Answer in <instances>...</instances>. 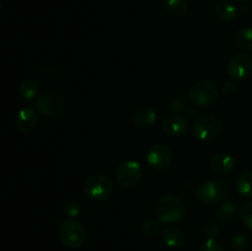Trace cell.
<instances>
[{
    "label": "cell",
    "mask_w": 252,
    "mask_h": 251,
    "mask_svg": "<svg viewBox=\"0 0 252 251\" xmlns=\"http://www.w3.org/2000/svg\"><path fill=\"white\" fill-rule=\"evenodd\" d=\"M187 97L185 94H179L177 96H175L174 100L170 102V111L172 113H176V115H180V113L185 112L187 110Z\"/></svg>",
    "instance_id": "603a6c76"
},
{
    "label": "cell",
    "mask_w": 252,
    "mask_h": 251,
    "mask_svg": "<svg viewBox=\"0 0 252 251\" xmlns=\"http://www.w3.org/2000/svg\"><path fill=\"white\" fill-rule=\"evenodd\" d=\"M162 132L167 135V137L176 138L182 137L185 133L189 129V122H187L186 117L181 115H174L167 116L162 122Z\"/></svg>",
    "instance_id": "8fae6325"
},
{
    "label": "cell",
    "mask_w": 252,
    "mask_h": 251,
    "mask_svg": "<svg viewBox=\"0 0 252 251\" xmlns=\"http://www.w3.org/2000/svg\"><path fill=\"white\" fill-rule=\"evenodd\" d=\"M142 167L138 161L127 160L118 165L116 170V181L122 188H133L142 180Z\"/></svg>",
    "instance_id": "52a82bcc"
},
{
    "label": "cell",
    "mask_w": 252,
    "mask_h": 251,
    "mask_svg": "<svg viewBox=\"0 0 252 251\" xmlns=\"http://www.w3.org/2000/svg\"><path fill=\"white\" fill-rule=\"evenodd\" d=\"M187 115V117L189 118H196L197 120V115H198V112L196 111V108H192V107H187V110L185 111ZM194 120V121H196Z\"/></svg>",
    "instance_id": "f546056e"
},
{
    "label": "cell",
    "mask_w": 252,
    "mask_h": 251,
    "mask_svg": "<svg viewBox=\"0 0 252 251\" xmlns=\"http://www.w3.org/2000/svg\"><path fill=\"white\" fill-rule=\"evenodd\" d=\"M164 6L167 14L175 19H181L189 12V4L186 0H166Z\"/></svg>",
    "instance_id": "ac0fdd59"
},
{
    "label": "cell",
    "mask_w": 252,
    "mask_h": 251,
    "mask_svg": "<svg viewBox=\"0 0 252 251\" xmlns=\"http://www.w3.org/2000/svg\"><path fill=\"white\" fill-rule=\"evenodd\" d=\"M145 159H147L148 165L157 171H164V170L169 169L174 161L171 150L164 144L152 145L148 149Z\"/></svg>",
    "instance_id": "9c48e42d"
},
{
    "label": "cell",
    "mask_w": 252,
    "mask_h": 251,
    "mask_svg": "<svg viewBox=\"0 0 252 251\" xmlns=\"http://www.w3.org/2000/svg\"><path fill=\"white\" fill-rule=\"evenodd\" d=\"M238 7L230 0H220L214 7V14L218 20L223 22H230L238 17Z\"/></svg>",
    "instance_id": "9a60e30c"
},
{
    "label": "cell",
    "mask_w": 252,
    "mask_h": 251,
    "mask_svg": "<svg viewBox=\"0 0 252 251\" xmlns=\"http://www.w3.org/2000/svg\"><path fill=\"white\" fill-rule=\"evenodd\" d=\"M64 213L70 218H76L81 213V206L75 199H69L64 204Z\"/></svg>",
    "instance_id": "d4e9b609"
},
{
    "label": "cell",
    "mask_w": 252,
    "mask_h": 251,
    "mask_svg": "<svg viewBox=\"0 0 252 251\" xmlns=\"http://www.w3.org/2000/svg\"><path fill=\"white\" fill-rule=\"evenodd\" d=\"M250 239L245 234H238L233 240V250L234 251H246L250 248Z\"/></svg>",
    "instance_id": "484cf974"
},
{
    "label": "cell",
    "mask_w": 252,
    "mask_h": 251,
    "mask_svg": "<svg viewBox=\"0 0 252 251\" xmlns=\"http://www.w3.org/2000/svg\"><path fill=\"white\" fill-rule=\"evenodd\" d=\"M236 214H238V207H236L235 202H224V203L219 204L217 207L216 212H214V218L218 223L221 224H229L235 219Z\"/></svg>",
    "instance_id": "2e32d148"
},
{
    "label": "cell",
    "mask_w": 252,
    "mask_h": 251,
    "mask_svg": "<svg viewBox=\"0 0 252 251\" xmlns=\"http://www.w3.org/2000/svg\"><path fill=\"white\" fill-rule=\"evenodd\" d=\"M221 130H223V123L214 116L198 117L192 126V132L194 137L201 140H206V142L218 138Z\"/></svg>",
    "instance_id": "8992f818"
},
{
    "label": "cell",
    "mask_w": 252,
    "mask_h": 251,
    "mask_svg": "<svg viewBox=\"0 0 252 251\" xmlns=\"http://www.w3.org/2000/svg\"><path fill=\"white\" fill-rule=\"evenodd\" d=\"M199 251H224V249L216 239H207L201 245Z\"/></svg>",
    "instance_id": "4316f807"
},
{
    "label": "cell",
    "mask_w": 252,
    "mask_h": 251,
    "mask_svg": "<svg viewBox=\"0 0 252 251\" xmlns=\"http://www.w3.org/2000/svg\"><path fill=\"white\" fill-rule=\"evenodd\" d=\"M251 10H252V7H251Z\"/></svg>",
    "instance_id": "836d02e7"
},
{
    "label": "cell",
    "mask_w": 252,
    "mask_h": 251,
    "mask_svg": "<svg viewBox=\"0 0 252 251\" xmlns=\"http://www.w3.org/2000/svg\"><path fill=\"white\" fill-rule=\"evenodd\" d=\"M113 192L112 181L102 174H94L84 182V193L94 202H102L110 198Z\"/></svg>",
    "instance_id": "277c9868"
},
{
    "label": "cell",
    "mask_w": 252,
    "mask_h": 251,
    "mask_svg": "<svg viewBox=\"0 0 252 251\" xmlns=\"http://www.w3.org/2000/svg\"><path fill=\"white\" fill-rule=\"evenodd\" d=\"M239 216L246 226L252 230V199L246 202L239 209Z\"/></svg>",
    "instance_id": "cb8c5ba5"
},
{
    "label": "cell",
    "mask_w": 252,
    "mask_h": 251,
    "mask_svg": "<svg viewBox=\"0 0 252 251\" xmlns=\"http://www.w3.org/2000/svg\"><path fill=\"white\" fill-rule=\"evenodd\" d=\"M34 106L42 116L53 118L61 116L64 112L65 100L56 93H47L37 98Z\"/></svg>",
    "instance_id": "ba28073f"
},
{
    "label": "cell",
    "mask_w": 252,
    "mask_h": 251,
    "mask_svg": "<svg viewBox=\"0 0 252 251\" xmlns=\"http://www.w3.org/2000/svg\"><path fill=\"white\" fill-rule=\"evenodd\" d=\"M158 122V112L152 107H143L135 113L134 126L138 129H150Z\"/></svg>",
    "instance_id": "5bb4252c"
},
{
    "label": "cell",
    "mask_w": 252,
    "mask_h": 251,
    "mask_svg": "<svg viewBox=\"0 0 252 251\" xmlns=\"http://www.w3.org/2000/svg\"><path fill=\"white\" fill-rule=\"evenodd\" d=\"M0 11H1V2H0Z\"/></svg>",
    "instance_id": "d6a6232c"
},
{
    "label": "cell",
    "mask_w": 252,
    "mask_h": 251,
    "mask_svg": "<svg viewBox=\"0 0 252 251\" xmlns=\"http://www.w3.org/2000/svg\"><path fill=\"white\" fill-rule=\"evenodd\" d=\"M248 5H243V6H241V11H243L244 12V14H246V12H248Z\"/></svg>",
    "instance_id": "4dcf8cb0"
},
{
    "label": "cell",
    "mask_w": 252,
    "mask_h": 251,
    "mask_svg": "<svg viewBox=\"0 0 252 251\" xmlns=\"http://www.w3.org/2000/svg\"><path fill=\"white\" fill-rule=\"evenodd\" d=\"M236 1H240V2H248V1H250V0H236Z\"/></svg>",
    "instance_id": "1f68e13d"
},
{
    "label": "cell",
    "mask_w": 252,
    "mask_h": 251,
    "mask_svg": "<svg viewBox=\"0 0 252 251\" xmlns=\"http://www.w3.org/2000/svg\"><path fill=\"white\" fill-rule=\"evenodd\" d=\"M19 93L25 100H33L39 93L38 84L32 79H26L19 86Z\"/></svg>",
    "instance_id": "44dd1931"
},
{
    "label": "cell",
    "mask_w": 252,
    "mask_h": 251,
    "mask_svg": "<svg viewBox=\"0 0 252 251\" xmlns=\"http://www.w3.org/2000/svg\"><path fill=\"white\" fill-rule=\"evenodd\" d=\"M230 192V186L226 181L220 179L209 180L197 187V197L207 206H213L223 202Z\"/></svg>",
    "instance_id": "7a4b0ae2"
},
{
    "label": "cell",
    "mask_w": 252,
    "mask_h": 251,
    "mask_svg": "<svg viewBox=\"0 0 252 251\" xmlns=\"http://www.w3.org/2000/svg\"><path fill=\"white\" fill-rule=\"evenodd\" d=\"M235 91H236V85L233 81V79H231V80L224 81V83L221 84V93H223L225 96H231Z\"/></svg>",
    "instance_id": "f1b7e54d"
},
{
    "label": "cell",
    "mask_w": 252,
    "mask_h": 251,
    "mask_svg": "<svg viewBox=\"0 0 252 251\" xmlns=\"http://www.w3.org/2000/svg\"><path fill=\"white\" fill-rule=\"evenodd\" d=\"M160 230V221L158 219L149 218L143 221L142 224V233L147 238H154L158 235Z\"/></svg>",
    "instance_id": "7402d4cb"
},
{
    "label": "cell",
    "mask_w": 252,
    "mask_h": 251,
    "mask_svg": "<svg viewBox=\"0 0 252 251\" xmlns=\"http://www.w3.org/2000/svg\"><path fill=\"white\" fill-rule=\"evenodd\" d=\"M236 166V160L229 153H217L211 159V167L216 174H230Z\"/></svg>",
    "instance_id": "7c38bea8"
},
{
    "label": "cell",
    "mask_w": 252,
    "mask_h": 251,
    "mask_svg": "<svg viewBox=\"0 0 252 251\" xmlns=\"http://www.w3.org/2000/svg\"><path fill=\"white\" fill-rule=\"evenodd\" d=\"M157 219L162 224H174L182 220L186 214V203L180 196L165 193L159 197L155 204Z\"/></svg>",
    "instance_id": "6da1fadb"
},
{
    "label": "cell",
    "mask_w": 252,
    "mask_h": 251,
    "mask_svg": "<svg viewBox=\"0 0 252 251\" xmlns=\"http://www.w3.org/2000/svg\"><path fill=\"white\" fill-rule=\"evenodd\" d=\"M226 71L233 80H244L252 74V56L246 52L238 53L229 61Z\"/></svg>",
    "instance_id": "30bf717a"
},
{
    "label": "cell",
    "mask_w": 252,
    "mask_h": 251,
    "mask_svg": "<svg viewBox=\"0 0 252 251\" xmlns=\"http://www.w3.org/2000/svg\"><path fill=\"white\" fill-rule=\"evenodd\" d=\"M219 89L212 80H199L192 84L187 96L193 105L198 107H209L218 100Z\"/></svg>",
    "instance_id": "3957f363"
},
{
    "label": "cell",
    "mask_w": 252,
    "mask_h": 251,
    "mask_svg": "<svg viewBox=\"0 0 252 251\" xmlns=\"http://www.w3.org/2000/svg\"><path fill=\"white\" fill-rule=\"evenodd\" d=\"M58 235L62 243L69 249L80 248L86 240L85 228L74 218L62 221L58 229Z\"/></svg>",
    "instance_id": "5b68a950"
},
{
    "label": "cell",
    "mask_w": 252,
    "mask_h": 251,
    "mask_svg": "<svg viewBox=\"0 0 252 251\" xmlns=\"http://www.w3.org/2000/svg\"><path fill=\"white\" fill-rule=\"evenodd\" d=\"M203 233L207 236V239H216L219 235L218 224H216V221H211L203 228Z\"/></svg>",
    "instance_id": "83f0119b"
},
{
    "label": "cell",
    "mask_w": 252,
    "mask_h": 251,
    "mask_svg": "<svg viewBox=\"0 0 252 251\" xmlns=\"http://www.w3.org/2000/svg\"><path fill=\"white\" fill-rule=\"evenodd\" d=\"M16 127L19 128L21 132L29 133L36 128L37 122H38V117H37V112L31 107H25L19 111L16 116Z\"/></svg>",
    "instance_id": "4fadbf2b"
},
{
    "label": "cell",
    "mask_w": 252,
    "mask_h": 251,
    "mask_svg": "<svg viewBox=\"0 0 252 251\" xmlns=\"http://www.w3.org/2000/svg\"><path fill=\"white\" fill-rule=\"evenodd\" d=\"M236 189L239 194L246 198L252 197V171H245L236 180Z\"/></svg>",
    "instance_id": "ffe728a7"
},
{
    "label": "cell",
    "mask_w": 252,
    "mask_h": 251,
    "mask_svg": "<svg viewBox=\"0 0 252 251\" xmlns=\"http://www.w3.org/2000/svg\"><path fill=\"white\" fill-rule=\"evenodd\" d=\"M162 240L167 248L179 249L184 246L186 238L181 229L176 228V226H167L162 231Z\"/></svg>",
    "instance_id": "e0dca14e"
},
{
    "label": "cell",
    "mask_w": 252,
    "mask_h": 251,
    "mask_svg": "<svg viewBox=\"0 0 252 251\" xmlns=\"http://www.w3.org/2000/svg\"><path fill=\"white\" fill-rule=\"evenodd\" d=\"M234 43L240 51H252V27H243L234 37Z\"/></svg>",
    "instance_id": "d6986e66"
}]
</instances>
